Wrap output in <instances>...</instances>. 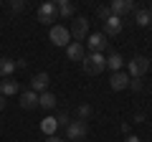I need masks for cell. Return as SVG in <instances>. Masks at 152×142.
<instances>
[{"mask_svg":"<svg viewBox=\"0 0 152 142\" xmlns=\"http://www.w3.org/2000/svg\"><path fill=\"white\" fill-rule=\"evenodd\" d=\"M84 71H86L89 76H96V74H102L104 69H107V59H104L102 53H86L81 61Z\"/></svg>","mask_w":152,"mask_h":142,"instance_id":"cell-1","label":"cell"},{"mask_svg":"<svg viewBox=\"0 0 152 142\" xmlns=\"http://www.w3.org/2000/svg\"><path fill=\"white\" fill-rule=\"evenodd\" d=\"M147 69H150V59H147V56H134V59L127 64V74H129V79H142L147 74Z\"/></svg>","mask_w":152,"mask_h":142,"instance_id":"cell-2","label":"cell"},{"mask_svg":"<svg viewBox=\"0 0 152 142\" xmlns=\"http://www.w3.org/2000/svg\"><path fill=\"white\" fill-rule=\"evenodd\" d=\"M89 132V124L84 119H71L69 124H66V137H69L71 142H81L84 137H86Z\"/></svg>","mask_w":152,"mask_h":142,"instance_id":"cell-3","label":"cell"},{"mask_svg":"<svg viewBox=\"0 0 152 142\" xmlns=\"http://www.w3.org/2000/svg\"><path fill=\"white\" fill-rule=\"evenodd\" d=\"M69 33H71V38H76V43L86 41V36H89V20H86V18H76V20L71 23Z\"/></svg>","mask_w":152,"mask_h":142,"instance_id":"cell-4","label":"cell"},{"mask_svg":"<svg viewBox=\"0 0 152 142\" xmlns=\"http://www.w3.org/2000/svg\"><path fill=\"white\" fill-rule=\"evenodd\" d=\"M48 38H51V43L53 46H69V41H71V33H69V28L66 26H53L51 28V33H48Z\"/></svg>","mask_w":152,"mask_h":142,"instance_id":"cell-5","label":"cell"},{"mask_svg":"<svg viewBox=\"0 0 152 142\" xmlns=\"http://www.w3.org/2000/svg\"><path fill=\"white\" fill-rule=\"evenodd\" d=\"M109 10H112V15L124 18L127 13H134V10H137V5L132 3V0H114L112 5H109Z\"/></svg>","mask_w":152,"mask_h":142,"instance_id":"cell-6","label":"cell"},{"mask_svg":"<svg viewBox=\"0 0 152 142\" xmlns=\"http://www.w3.org/2000/svg\"><path fill=\"white\" fill-rule=\"evenodd\" d=\"M129 74H127V71H114L112 74V79H109V86L114 89V91H122V89H127L129 86Z\"/></svg>","mask_w":152,"mask_h":142,"instance_id":"cell-7","label":"cell"},{"mask_svg":"<svg viewBox=\"0 0 152 142\" xmlns=\"http://www.w3.org/2000/svg\"><path fill=\"white\" fill-rule=\"evenodd\" d=\"M107 36H104V33H91V36H89L86 38V46L89 48H91V53H102L104 48H107Z\"/></svg>","mask_w":152,"mask_h":142,"instance_id":"cell-8","label":"cell"},{"mask_svg":"<svg viewBox=\"0 0 152 142\" xmlns=\"http://www.w3.org/2000/svg\"><path fill=\"white\" fill-rule=\"evenodd\" d=\"M56 18H58V13H56V3H43V5L38 8V20H41V23H53Z\"/></svg>","mask_w":152,"mask_h":142,"instance_id":"cell-9","label":"cell"},{"mask_svg":"<svg viewBox=\"0 0 152 142\" xmlns=\"http://www.w3.org/2000/svg\"><path fill=\"white\" fill-rule=\"evenodd\" d=\"M122 28H124V23H122V18L117 15H109L107 20H104V36H119Z\"/></svg>","mask_w":152,"mask_h":142,"instance_id":"cell-10","label":"cell"},{"mask_svg":"<svg viewBox=\"0 0 152 142\" xmlns=\"http://www.w3.org/2000/svg\"><path fill=\"white\" fill-rule=\"evenodd\" d=\"M20 91V84L15 81V79H3V81H0V94H3V97H15V94Z\"/></svg>","mask_w":152,"mask_h":142,"instance_id":"cell-11","label":"cell"},{"mask_svg":"<svg viewBox=\"0 0 152 142\" xmlns=\"http://www.w3.org/2000/svg\"><path fill=\"white\" fill-rule=\"evenodd\" d=\"M66 56H69V61H84L86 51H84V46H81V43H76V41H71V43L66 46Z\"/></svg>","mask_w":152,"mask_h":142,"instance_id":"cell-12","label":"cell"},{"mask_svg":"<svg viewBox=\"0 0 152 142\" xmlns=\"http://www.w3.org/2000/svg\"><path fill=\"white\" fill-rule=\"evenodd\" d=\"M20 107L23 109H36L38 107V94L31 91V89H26V91L20 94Z\"/></svg>","mask_w":152,"mask_h":142,"instance_id":"cell-13","label":"cell"},{"mask_svg":"<svg viewBox=\"0 0 152 142\" xmlns=\"http://www.w3.org/2000/svg\"><path fill=\"white\" fill-rule=\"evenodd\" d=\"M46 86H48V74H36V76H33V81H31V91L43 94Z\"/></svg>","mask_w":152,"mask_h":142,"instance_id":"cell-14","label":"cell"},{"mask_svg":"<svg viewBox=\"0 0 152 142\" xmlns=\"http://www.w3.org/2000/svg\"><path fill=\"white\" fill-rule=\"evenodd\" d=\"M134 23L142 26V28H150L152 26V13L145 10V8H137V10H134Z\"/></svg>","mask_w":152,"mask_h":142,"instance_id":"cell-15","label":"cell"},{"mask_svg":"<svg viewBox=\"0 0 152 142\" xmlns=\"http://www.w3.org/2000/svg\"><path fill=\"white\" fill-rule=\"evenodd\" d=\"M56 104H58L56 94H51V91H43V94H38V107H43V109H53Z\"/></svg>","mask_w":152,"mask_h":142,"instance_id":"cell-16","label":"cell"},{"mask_svg":"<svg viewBox=\"0 0 152 142\" xmlns=\"http://www.w3.org/2000/svg\"><path fill=\"white\" fill-rule=\"evenodd\" d=\"M74 3H69V0H58V3H56V13H58L61 18H71L74 15Z\"/></svg>","mask_w":152,"mask_h":142,"instance_id":"cell-17","label":"cell"},{"mask_svg":"<svg viewBox=\"0 0 152 142\" xmlns=\"http://www.w3.org/2000/svg\"><path fill=\"white\" fill-rule=\"evenodd\" d=\"M122 66H124V59L119 53H109L107 56V69H112V74L114 71H122Z\"/></svg>","mask_w":152,"mask_h":142,"instance_id":"cell-18","label":"cell"},{"mask_svg":"<svg viewBox=\"0 0 152 142\" xmlns=\"http://www.w3.org/2000/svg\"><path fill=\"white\" fill-rule=\"evenodd\" d=\"M13 71H15V61H13V59H0V76L10 79Z\"/></svg>","mask_w":152,"mask_h":142,"instance_id":"cell-19","label":"cell"},{"mask_svg":"<svg viewBox=\"0 0 152 142\" xmlns=\"http://www.w3.org/2000/svg\"><path fill=\"white\" fill-rule=\"evenodd\" d=\"M58 130V124H56V117H46L43 122H41V132H43V135H53V132Z\"/></svg>","mask_w":152,"mask_h":142,"instance_id":"cell-20","label":"cell"},{"mask_svg":"<svg viewBox=\"0 0 152 142\" xmlns=\"http://www.w3.org/2000/svg\"><path fill=\"white\" fill-rule=\"evenodd\" d=\"M76 114H79V119H84V122H86L89 117H91V107H89V104H81V107L76 109Z\"/></svg>","mask_w":152,"mask_h":142,"instance_id":"cell-21","label":"cell"},{"mask_svg":"<svg viewBox=\"0 0 152 142\" xmlns=\"http://www.w3.org/2000/svg\"><path fill=\"white\" fill-rule=\"evenodd\" d=\"M10 10L13 13H23V10H26V3H23V0H13V3H10Z\"/></svg>","mask_w":152,"mask_h":142,"instance_id":"cell-22","label":"cell"},{"mask_svg":"<svg viewBox=\"0 0 152 142\" xmlns=\"http://www.w3.org/2000/svg\"><path fill=\"white\" fill-rule=\"evenodd\" d=\"M69 122H71V117L66 114V112H61V114L56 117V124H58V127H66V124H69Z\"/></svg>","mask_w":152,"mask_h":142,"instance_id":"cell-23","label":"cell"},{"mask_svg":"<svg viewBox=\"0 0 152 142\" xmlns=\"http://www.w3.org/2000/svg\"><path fill=\"white\" fill-rule=\"evenodd\" d=\"M109 15H112V10H109V5H107V8H104V5L99 8V18H102V20H107Z\"/></svg>","mask_w":152,"mask_h":142,"instance_id":"cell-24","label":"cell"},{"mask_svg":"<svg viewBox=\"0 0 152 142\" xmlns=\"http://www.w3.org/2000/svg\"><path fill=\"white\" fill-rule=\"evenodd\" d=\"M129 86L134 89V91H142V79H132V81H129Z\"/></svg>","mask_w":152,"mask_h":142,"instance_id":"cell-25","label":"cell"},{"mask_svg":"<svg viewBox=\"0 0 152 142\" xmlns=\"http://www.w3.org/2000/svg\"><path fill=\"white\" fill-rule=\"evenodd\" d=\"M124 142H142V140H140V137H134V135H127Z\"/></svg>","mask_w":152,"mask_h":142,"instance_id":"cell-26","label":"cell"},{"mask_svg":"<svg viewBox=\"0 0 152 142\" xmlns=\"http://www.w3.org/2000/svg\"><path fill=\"white\" fill-rule=\"evenodd\" d=\"M46 142H64V140H61V137H56V135H51V137H48Z\"/></svg>","mask_w":152,"mask_h":142,"instance_id":"cell-27","label":"cell"},{"mask_svg":"<svg viewBox=\"0 0 152 142\" xmlns=\"http://www.w3.org/2000/svg\"><path fill=\"white\" fill-rule=\"evenodd\" d=\"M0 109H5V97L0 94Z\"/></svg>","mask_w":152,"mask_h":142,"instance_id":"cell-28","label":"cell"},{"mask_svg":"<svg viewBox=\"0 0 152 142\" xmlns=\"http://www.w3.org/2000/svg\"><path fill=\"white\" fill-rule=\"evenodd\" d=\"M150 13H152V8H150Z\"/></svg>","mask_w":152,"mask_h":142,"instance_id":"cell-29","label":"cell"}]
</instances>
